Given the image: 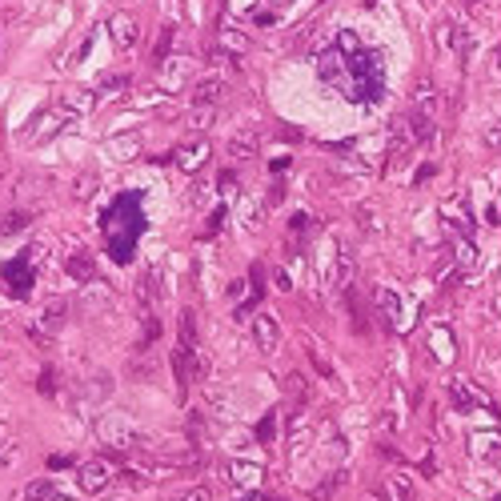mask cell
I'll list each match as a JSON object with an SVG mask.
<instances>
[{
    "mask_svg": "<svg viewBox=\"0 0 501 501\" xmlns=\"http://www.w3.org/2000/svg\"><path fill=\"white\" fill-rule=\"evenodd\" d=\"M449 401H453L457 414H469V409L489 414V409H493V397H489L485 389H477L473 381H453V385H449Z\"/></svg>",
    "mask_w": 501,
    "mask_h": 501,
    "instance_id": "obj_1",
    "label": "cell"
},
{
    "mask_svg": "<svg viewBox=\"0 0 501 501\" xmlns=\"http://www.w3.org/2000/svg\"><path fill=\"white\" fill-rule=\"evenodd\" d=\"M245 49H249V37L237 28H217L213 32V61H237Z\"/></svg>",
    "mask_w": 501,
    "mask_h": 501,
    "instance_id": "obj_2",
    "label": "cell"
},
{
    "mask_svg": "<svg viewBox=\"0 0 501 501\" xmlns=\"http://www.w3.org/2000/svg\"><path fill=\"white\" fill-rule=\"evenodd\" d=\"M109 32H113V44H116L121 52L137 49V40H140V25H137V16H133V13H113V20H109Z\"/></svg>",
    "mask_w": 501,
    "mask_h": 501,
    "instance_id": "obj_3",
    "label": "cell"
},
{
    "mask_svg": "<svg viewBox=\"0 0 501 501\" xmlns=\"http://www.w3.org/2000/svg\"><path fill=\"white\" fill-rule=\"evenodd\" d=\"M229 92V85L221 80V76H205V80H197L193 85V92H188V100L197 104V109H213V104H221Z\"/></svg>",
    "mask_w": 501,
    "mask_h": 501,
    "instance_id": "obj_4",
    "label": "cell"
},
{
    "mask_svg": "<svg viewBox=\"0 0 501 501\" xmlns=\"http://www.w3.org/2000/svg\"><path fill=\"white\" fill-rule=\"evenodd\" d=\"M76 485H80V493H100V489L109 485V461H104V457L85 461L76 469Z\"/></svg>",
    "mask_w": 501,
    "mask_h": 501,
    "instance_id": "obj_5",
    "label": "cell"
},
{
    "mask_svg": "<svg viewBox=\"0 0 501 501\" xmlns=\"http://www.w3.org/2000/svg\"><path fill=\"white\" fill-rule=\"evenodd\" d=\"M73 109H64V104H56L52 113H44V116H37V128H28V140H44L49 133H61L68 121H73Z\"/></svg>",
    "mask_w": 501,
    "mask_h": 501,
    "instance_id": "obj_6",
    "label": "cell"
},
{
    "mask_svg": "<svg viewBox=\"0 0 501 501\" xmlns=\"http://www.w3.org/2000/svg\"><path fill=\"white\" fill-rule=\"evenodd\" d=\"M373 305H377V321H381V329L385 333H393L397 329V313H401V305H397V293L393 289H377L373 293Z\"/></svg>",
    "mask_w": 501,
    "mask_h": 501,
    "instance_id": "obj_7",
    "label": "cell"
},
{
    "mask_svg": "<svg viewBox=\"0 0 501 501\" xmlns=\"http://www.w3.org/2000/svg\"><path fill=\"white\" fill-rule=\"evenodd\" d=\"M405 128H409V140H414V145H433V137H437V121L425 116V113H417V109H409Z\"/></svg>",
    "mask_w": 501,
    "mask_h": 501,
    "instance_id": "obj_8",
    "label": "cell"
},
{
    "mask_svg": "<svg viewBox=\"0 0 501 501\" xmlns=\"http://www.w3.org/2000/svg\"><path fill=\"white\" fill-rule=\"evenodd\" d=\"M253 341H257V349L261 353H273L277 341H281V329H277V321L269 313H257L253 317Z\"/></svg>",
    "mask_w": 501,
    "mask_h": 501,
    "instance_id": "obj_9",
    "label": "cell"
},
{
    "mask_svg": "<svg viewBox=\"0 0 501 501\" xmlns=\"http://www.w3.org/2000/svg\"><path fill=\"white\" fill-rule=\"evenodd\" d=\"M257 149H261V137H257L253 128L233 133V140H229V157H233V161H253V157H257Z\"/></svg>",
    "mask_w": 501,
    "mask_h": 501,
    "instance_id": "obj_10",
    "label": "cell"
},
{
    "mask_svg": "<svg viewBox=\"0 0 501 501\" xmlns=\"http://www.w3.org/2000/svg\"><path fill=\"white\" fill-rule=\"evenodd\" d=\"M377 497H381V501H417V493H414V481H409L405 473H393L385 485H381Z\"/></svg>",
    "mask_w": 501,
    "mask_h": 501,
    "instance_id": "obj_11",
    "label": "cell"
},
{
    "mask_svg": "<svg viewBox=\"0 0 501 501\" xmlns=\"http://www.w3.org/2000/svg\"><path fill=\"white\" fill-rule=\"evenodd\" d=\"M205 157H209V140H193V145H181L176 164H181L185 173H197L200 164H205Z\"/></svg>",
    "mask_w": 501,
    "mask_h": 501,
    "instance_id": "obj_12",
    "label": "cell"
},
{
    "mask_svg": "<svg viewBox=\"0 0 501 501\" xmlns=\"http://www.w3.org/2000/svg\"><path fill=\"white\" fill-rule=\"evenodd\" d=\"M414 109H417V113H425V116H433V121H437L441 97H437V88L429 85V80H421V85H417V92H414Z\"/></svg>",
    "mask_w": 501,
    "mask_h": 501,
    "instance_id": "obj_13",
    "label": "cell"
},
{
    "mask_svg": "<svg viewBox=\"0 0 501 501\" xmlns=\"http://www.w3.org/2000/svg\"><path fill=\"white\" fill-rule=\"evenodd\" d=\"M445 217H449V229H457L461 237H469V233H473V217L461 213V197H449V200H445Z\"/></svg>",
    "mask_w": 501,
    "mask_h": 501,
    "instance_id": "obj_14",
    "label": "cell"
},
{
    "mask_svg": "<svg viewBox=\"0 0 501 501\" xmlns=\"http://www.w3.org/2000/svg\"><path fill=\"white\" fill-rule=\"evenodd\" d=\"M68 273L76 281H97V265H92V253H73L68 257Z\"/></svg>",
    "mask_w": 501,
    "mask_h": 501,
    "instance_id": "obj_15",
    "label": "cell"
},
{
    "mask_svg": "<svg viewBox=\"0 0 501 501\" xmlns=\"http://www.w3.org/2000/svg\"><path fill=\"white\" fill-rule=\"evenodd\" d=\"M25 501H52L56 497V485H52V477H37V481H28L25 493H20Z\"/></svg>",
    "mask_w": 501,
    "mask_h": 501,
    "instance_id": "obj_16",
    "label": "cell"
},
{
    "mask_svg": "<svg viewBox=\"0 0 501 501\" xmlns=\"http://www.w3.org/2000/svg\"><path fill=\"white\" fill-rule=\"evenodd\" d=\"M285 389H289V397H293V405H297V409H305V405H309V381H305V373H289L285 377Z\"/></svg>",
    "mask_w": 501,
    "mask_h": 501,
    "instance_id": "obj_17",
    "label": "cell"
},
{
    "mask_svg": "<svg viewBox=\"0 0 501 501\" xmlns=\"http://www.w3.org/2000/svg\"><path fill=\"white\" fill-rule=\"evenodd\" d=\"M173 37H176V28H173V25H161V32H157V44H152V64H164V61H169Z\"/></svg>",
    "mask_w": 501,
    "mask_h": 501,
    "instance_id": "obj_18",
    "label": "cell"
},
{
    "mask_svg": "<svg viewBox=\"0 0 501 501\" xmlns=\"http://www.w3.org/2000/svg\"><path fill=\"white\" fill-rule=\"evenodd\" d=\"M341 485H345V473H329L325 481H321V485H313V489H309V501H329V497H333V493H337Z\"/></svg>",
    "mask_w": 501,
    "mask_h": 501,
    "instance_id": "obj_19",
    "label": "cell"
},
{
    "mask_svg": "<svg viewBox=\"0 0 501 501\" xmlns=\"http://www.w3.org/2000/svg\"><path fill=\"white\" fill-rule=\"evenodd\" d=\"M20 229H28V213H25V209H13V213L0 217V237H8V233H20Z\"/></svg>",
    "mask_w": 501,
    "mask_h": 501,
    "instance_id": "obj_20",
    "label": "cell"
},
{
    "mask_svg": "<svg viewBox=\"0 0 501 501\" xmlns=\"http://www.w3.org/2000/svg\"><path fill=\"white\" fill-rule=\"evenodd\" d=\"M176 341L200 345V329H197V313H193V309H185V313H181V337H176Z\"/></svg>",
    "mask_w": 501,
    "mask_h": 501,
    "instance_id": "obj_21",
    "label": "cell"
},
{
    "mask_svg": "<svg viewBox=\"0 0 501 501\" xmlns=\"http://www.w3.org/2000/svg\"><path fill=\"white\" fill-rule=\"evenodd\" d=\"M137 297H140V305L152 313V305H157V277H149V273L140 277V281H137Z\"/></svg>",
    "mask_w": 501,
    "mask_h": 501,
    "instance_id": "obj_22",
    "label": "cell"
},
{
    "mask_svg": "<svg viewBox=\"0 0 501 501\" xmlns=\"http://www.w3.org/2000/svg\"><path fill=\"white\" fill-rule=\"evenodd\" d=\"M64 313H68V305H64L61 297L49 301V309H44V325H49V329H61V325H64Z\"/></svg>",
    "mask_w": 501,
    "mask_h": 501,
    "instance_id": "obj_23",
    "label": "cell"
},
{
    "mask_svg": "<svg viewBox=\"0 0 501 501\" xmlns=\"http://www.w3.org/2000/svg\"><path fill=\"white\" fill-rule=\"evenodd\" d=\"M277 429H281V417H277V409H273V414H265V417H261V425H257V437L269 445V441L277 437Z\"/></svg>",
    "mask_w": 501,
    "mask_h": 501,
    "instance_id": "obj_24",
    "label": "cell"
},
{
    "mask_svg": "<svg viewBox=\"0 0 501 501\" xmlns=\"http://www.w3.org/2000/svg\"><path fill=\"white\" fill-rule=\"evenodd\" d=\"M333 281H337L341 289L353 285V261L349 257H337V265H333Z\"/></svg>",
    "mask_w": 501,
    "mask_h": 501,
    "instance_id": "obj_25",
    "label": "cell"
},
{
    "mask_svg": "<svg viewBox=\"0 0 501 501\" xmlns=\"http://www.w3.org/2000/svg\"><path fill=\"white\" fill-rule=\"evenodd\" d=\"M309 361L317 365V373L325 377V381H333V365H329L325 357H321V349H317V345H309Z\"/></svg>",
    "mask_w": 501,
    "mask_h": 501,
    "instance_id": "obj_26",
    "label": "cell"
},
{
    "mask_svg": "<svg viewBox=\"0 0 501 501\" xmlns=\"http://www.w3.org/2000/svg\"><path fill=\"white\" fill-rule=\"evenodd\" d=\"M140 325H145V341H149V345L161 337V321H157L152 313H145V321H140Z\"/></svg>",
    "mask_w": 501,
    "mask_h": 501,
    "instance_id": "obj_27",
    "label": "cell"
},
{
    "mask_svg": "<svg viewBox=\"0 0 501 501\" xmlns=\"http://www.w3.org/2000/svg\"><path fill=\"white\" fill-rule=\"evenodd\" d=\"M176 501H213V493H209L205 485H197V489H185V493H181Z\"/></svg>",
    "mask_w": 501,
    "mask_h": 501,
    "instance_id": "obj_28",
    "label": "cell"
},
{
    "mask_svg": "<svg viewBox=\"0 0 501 501\" xmlns=\"http://www.w3.org/2000/svg\"><path fill=\"white\" fill-rule=\"evenodd\" d=\"M289 229H293V233H305V229L313 233V217H309V213H297L293 221H289Z\"/></svg>",
    "mask_w": 501,
    "mask_h": 501,
    "instance_id": "obj_29",
    "label": "cell"
},
{
    "mask_svg": "<svg viewBox=\"0 0 501 501\" xmlns=\"http://www.w3.org/2000/svg\"><path fill=\"white\" fill-rule=\"evenodd\" d=\"M485 149H489V152H501V121L485 133Z\"/></svg>",
    "mask_w": 501,
    "mask_h": 501,
    "instance_id": "obj_30",
    "label": "cell"
},
{
    "mask_svg": "<svg viewBox=\"0 0 501 501\" xmlns=\"http://www.w3.org/2000/svg\"><path fill=\"white\" fill-rule=\"evenodd\" d=\"M40 393H44V397H52V393H56V373H52V369H44V373H40Z\"/></svg>",
    "mask_w": 501,
    "mask_h": 501,
    "instance_id": "obj_31",
    "label": "cell"
},
{
    "mask_svg": "<svg viewBox=\"0 0 501 501\" xmlns=\"http://www.w3.org/2000/svg\"><path fill=\"white\" fill-rule=\"evenodd\" d=\"M257 305H261V297H257V293H253V297L245 301V305H237V313H233V317H237V321H245V317H249L253 309H257Z\"/></svg>",
    "mask_w": 501,
    "mask_h": 501,
    "instance_id": "obj_32",
    "label": "cell"
},
{
    "mask_svg": "<svg viewBox=\"0 0 501 501\" xmlns=\"http://www.w3.org/2000/svg\"><path fill=\"white\" fill-rule=\"evenodd\" d=\"M433 173H437V164H433V161H425V164H421V169H417L414 185H425V181H429V176H433Z\"/></svg>",
    "mask_w": 501,
    "mask_h": 501,
    "instance_id": "obj_33",
    "label": "cell"
},
{
    "mask_svg": "<svg viewBox=\"0 0 501 501\" xmlns=\"http://www.w3.org/2000/svg\"><path fill=\"white\" fill-rule=\"evenodd\" d=\"M221 225H225V209H213V217H209L205 233H221Z\"/></svg>",
    "mask_w": 501,
    "mask_h": 501,
    "instance_id": "obj_34",
    "label": "cell"
},
{
    "mask_svg": "<svg viewBox=\"0 0 501 501\" xmlns=\"http://www.w3.org/2000/svg\"><path fill=\"white\" fill-rule=\"evenodd\" d=\"M73 465V457L68 453H61V457H49V469H68Z\"/></svg>",
    "mask_w": 501,
    "mask_h": 501,
    "instance_id": "obj_35",
    "label": "cell"
},
{
    "mask_svg": "<svg viewBox=\"0 0 501 501\" xmlns=\"http://www.w3.org/2000/svg\"><path fill=\"white\" fill-rule=\"evenodd\" d=\"M281 200H285V188L273 185V188H269V205H281Z\"/></svg>",
    "mask_w": 501,
    "mask_h": 501,
    "instance_id": "obj_36",
    "label": "cell"
},
{
    "mask_svg": "<svg viewBox=\"0 0 501 501\" xmlns=\"http://www.w3.org/2000/svg\"><path fill=\"white\" fill-rule=\"evenodd\" d=\"M237 501H285V497H265V493H241Z\"/></svg>",
    "mask_w": 501,
    "mask_h": 501,
    "instance_id": "obj_37",
    "label": "cell"
},
{
    "mask_svg": "<svg viewBox=\"0 0 501 501\" xmlns=\"http://www.w3.org/2000/svg\"><path fill=\"white\" fill-rule=\"evenodd\" d=\"M229 8H237V13H245V8H253V4H257V0H225Z\"/></svg>",
    "mask_w": 501,
    "mask_h": 501,
    "instance_id": "obj_38",
    "label": "cell"
},
{
    "mask_svg": "<svg viewBox=\"0 0 501 501\" xmlns=\"http://www.w3.org/2000/svg\"><path fill=\"white\" fill-rule=\"evenodd\" d=\"M461 4H469V8H477V4H481V0H461Z\"/></svg>",
    "mask_w": 501,
    "mask_h": 501,
    "instance_id": "obj_39",
    "label": "cell"
},
{
    "mask_svg": "<svg viewBox=\"0 0 501 501\" xmlns=\"http://www.w3.org/2000/svg\"><path fill=\"white\" fill-rule=\"evenodd\" d=\"M493 56H497V61H501V44H497V49H493Z\"/></svg>",
    "mask_w": 501,
    "mask_h": 501,
    "instance_id": "obj_40",
    "label": "cell"
},
{
    "mask_svg": "<svg viewBox=\"0 0 501 501\" xmlns=\"http://www.w3.org/2000/svg\"><path fill=\"white\" fill-rule=\"evenodd\" d=\"M273 4H293V0H273Z\"/></svg>",
    "mask_w": 501,
    "mask_h": 501,
    "instance_id": "obj_41",
    "label": "cell"
},
{
    "mask_svg": "<svg viewBox=\"0 0 501 501\" xmlns=\"http://www.w3.org/2000/svg\"><path fill=\"white\" fill-rule=\"evenodd\" d=\"M493 501H501V497H493Z\"/></svg>",
    "mask_w": 501,
    "mask_h": 501,
    "instance_id": "obj_42",
    "label": "cell"
}]
</instances>
